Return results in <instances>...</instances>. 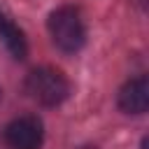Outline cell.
<instances>
[{
    "label": "cell",
    "mask_w": 149,
    "mask_h": 149,
    "mask_svg": "<svg viewBox=\"0 0 149 149\" xmlns=\"http://www.w3.org/2000/svg\"><path fill=\"white\" fill-rule=\"evenodd\" d=\"M49 35L54 44L65 51L74 54L84 47L86 42V26L81 19V12L77 7H58L49 14Z\"/></svg>",
    "instance_id": "1"
},
{
    "label": "cell",
    "mask_w": 149,
    "mask_h": 149,
    "mask_svg": "<svg viewBox=\"0 0 149 149\" xmlns=\"http://www.w3.org/2000/svg\"><path fill=\"white\" fill-rule=\"evenodd\" d=\"M23 88L26 93L37 100L40 105L44 107H54V105H61L68 93H70V81L65 79V74L56 68H35L28 72L26 81H23Z\"/></svg>",
    "instance_id": "2"
},
{
    "label": "cell",
    "mask_w": 149,
    "mask_h": 149,
    "mask_svg": "<svg viewBox=\"0 0 149 149\" xmlns=\"http://www.w3.org/2000/svg\"><path fill=\"white\" fill-rule=\"evenodd\" d=\"M2 140L9 149H40L44 140V128L37 116H19L7 123Z\"/></svg>",
    "instance_id": "3"
},
{
    "label": "cell",
    "mask_w": 149,
    "mask_h": 149,
    "mask_svg": "<svg viewBox=\"0 0 149 149\" xmlns=\"http://www.w3.org/2000/svg\"><path fill=\"white\" fill-rule=\"evenodd\" d=\"M119 107L128 114H144L149 107V81L144 74L126 81L119 91Z\"/></svg>",
    "instance_id": "4"
},
{
    "label": "cell",
    "mask_w": 149,
    "mask_h": 149,
    "mask_svg": "<svg viewBox=\"0 0 149 149\" xmlns=\"http://www.w3.org/2000/svg\"><path fill=\"white\" fill-rule=\"evenodd\" d=\"M0 37H2V42H5V47L12 51V56L14 58H26V54H28V44H26V37H23V33H21V28L7 16V14H2L0 12Z\"/></svg>",
    "instance_id": "5"
}]
</instances>
